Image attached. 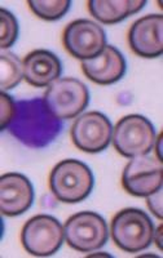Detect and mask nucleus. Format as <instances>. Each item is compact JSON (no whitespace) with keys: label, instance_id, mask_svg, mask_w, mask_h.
I'll return each instance as SVG.
<instances>
[{"label":"nucleus","instance_id":"17","mask_svg":"<svg viewBox=\"0 0 163 258\" xmlns=\"http://www.w3.org/2000/svg\"><path fill=\"white\" fill-rule=\"evenodd\" d=\"M30 11L44 21L61 20L71 7L70 0H27Z\"/></svg>","mask_w":163,"mask_h":258},{"label":"nucleus","instance_id":"13","mask_svg":"<svg viewBox=\"0 0 163 258\" xmlns=\"http://www.w3.org/2000/svg\"><path fill=\"white\" fill-rule=\"evenodd\" d=\"M80 68L91 82L98 85H112L125 77L127 63L118 48L106 44L97 57L83 61Z\"/></svg>","mask_w":163,"mask_h":258},{"label":"nucleus","instance_id":"16","mask_svg":"<svg viewBox=\"0 0 163 258\" xmlns=\"http://www.w3.org/2000/svg\"><path fill=\"white\" fill-rule=\"evenodd\" d=\"M0 89L12 91L24 80V62L12 52H3L0 56Z\"/></svg>","mask_w":163,"mask_h":258},{"label":"nucleus","instance_id":"11","mask_svg":"<svg viewBox=\"0 0 163 258\" xmlns=\"http://www.w3.org/2000/svg\"><path fill=\"white\" fill-rule=\"evenodd\" d=\"M131 50L141 58H158L163 53V16L146 15L135 21L127 34Z\"/></svg>","mask_w":163,"mask_h":258},{"label":"nucleus","instance_id":"2","mask_svg":"<svg viewBox=\"0 0 163 258\" xmlns=\"http://www.w3.org/2000/svg\"><path fill=\"white\" fill-rule=\"evenodd\" d=\"M48 185L59 202L78 204L91 195L95 187V177L91 168L82 160L64 159L50 170Z\"/></svg>","mask_w":163,"mask_h":258},{"label":"nucleus","instance_id":"14","mask_svg":"<svg viewBox=\"0 0 163 258\" xmlns=\"http://www.w3.org/2000/svg\"><path fill=\"white\" fill-rule=\"evenodd\" d=\"M24 79L34 88H45L61 78V59L48 49H35L24 58Z\"/></svg>","mask_w":163,"mask_h":258},{"label":"nucleus","instance_id":"23","mask_svg":"<svg viewBox=\"0 0 163 258\" xmlns=\"http://www.w3.org/2000/svg\"><path fill=\"white\" fill-rule=\"evenodd\" d=\"M96 255H98V257H112L110 254H107V253H92V254H89V257H96Z\"/></svg>","mask_w":163,"mask_h":258},{"label":"nucleus","instance_id":"10","mask_svg":"<svg viewBox=\"0 0 163 258\" xmlns=\"http://www.w3.org/2000/svg\"><path fill=\"white\" fill-rule=\"evenodd\" d=\"M163 163L157 158H132L122 173V187L135 198H146L162 187Z\"/></svg>","mask_w":163,"mask_h":258},{"label":"nucleus","instance_id":"7","mask_svg":"<svg viewBox=\"0 0 163 258\" xmlns=\"http://www.w3.org/2000/svg\"><path fill=\"white\" fill-rule=\"evenodd\" d=\"M65 240L64 226L50 214H36L21 230V244L29 254L49 257L56 254Z\"/></svg>","mask_w":163,"mask_h":258},{"label":"nucleus","instance_id":"19","mask_svg":"<svg viewBox=\"0 0 163 258\" xmlns=\"http://www.w3.org/2000/svg\"><path fill=\"white\" fill-rule=\"evenodd\" d=\"M0 129L6 131L13 123L17 112V103L13 101V98L6 92H2V98H0Z\"/></svg>","mask_w":163,"mask_h":258},{"label":"nucleus","instance_id":"9","mask_svg":"<svg viewBox=\"0 0 163 258\" xmlns=\"http://www.w3.org/2000/svg\"><path fill=\"white\" fill-rule=\"evenodd\" d=\"M63 44L71 57L87 61L97 57L106 47V34L100 24L92 20L80 18L65 27Z\"/></svg>","mask_w":163,"mask_h":258},{"label":"nucleus","instance_id":"4","mask_svg":"<svg viewBox=\"0 0 163 258\" xmlns=\"http://www.w3.org/2000/svg\"><path fill=\"white\" fill-rule=\"evenodd\" d=\"M43 102L57 120L77 119L88 106L89 91L77 78H60L47 87Z\"/></svg>","mask_w":163,"mask_h":258},{"label":"nucleus","instance_id":"15","mask_svg":"<svg viewBox=\"0 0 163 258\" xmlns=\"http://www.w3.org/2000/svg\"><path fill=\"white\" fill-rule=\"evenodd\" d=\"M145 6V0H89L88 11L100 24L116 25L137 15Z\"/></svg>","mask_w":163,"mask_h":258},{"label":"nucleus","instance_id":"1","mask_svg":"<svg viewBox=\"0 0 163 258\" xmlns=\"http://www.w3.org/2000/svg\"><path fill=\"white\" fill-rule=\"evenodd\" d=\"M59 121L50 115L43 100H33L17 103L15 120L9 129L27 146L42 147L59 133Z\"/></svg>","mask_w":163,"mask_h":258},{"label":"nucleus","instance_id":"18","mask_svg":"<svg viewBox=\"0 0 163 258\" xmlns=\"http://www.w3.org/2000/svg\"><path fill=\"white\" fill-rule=\"evenodd\" d=\"M20 34V25L12 12L8 9H0V47L9 49L17 41Z\"/></svg>","mask_w":163,"mask_h":258},{"label":"nucleus","instance_id":"8","mask_svg":"<svg viewBox=\"0 0 163 258\" xmlns=\"http://www.w3.org/2000/svg\"><path fill=\"white\" fill-rule=\"evenodd\" d=\"M113 124L101 111L79 115L70 129V137L78 150L87 154H98L109 147L113 137Z\"/></svg>","mask_w":163,"mask_h":258},{"label":"nucleus","instance_id":"22","mask_svg":"<svg viewBox=\"0 0 163 258\" xmlns=\"http://www.w3.org/2000/svg\"><path fill=\"white\" fill-rule=\"evenodd\" d=\"M162 137H163L162 133H159V135L155 137L154 145H153L155 158H157L158 160H160V161H162Z\"/></svg>","mask_w":163,"mask_h":258},{"label":"nucleus","instance_id":"20","mask_svg":"<svg viewBox=\"0 0 163 258\" xmlns=\"http://www.w3.org/2000/svg\"><path fill=\"white\" fill-rule=\"evenodd\" d=\"M146 206L149 211L154 214V217L162 220L163 217V190L162 187L158 188L155 192L150 194L146 197Z\"/></svg>","mask_w":163,"mask_h":258},{"label":"nucleus","instance_id":"3","mask_svg":"<svg viewBox=\"0 0 163 258\" xmlns=\"http://www.w3.org/2000/svg\"><path fill=\"white\" fill-rule=\"evenodd\" d=\"M154 223L141 209L125 208L117 212L110 223L113 243L126 253H140L153 243Z\"/></svg>","mask_w":163,"mask_h":258},{"label":"nucleus","instance_id":"21","mask_svg":"<svg viewBox=\"0 0 163 258\" xmlns=\"http://www.w3.org/2000/svg\"><path fill=\"white\" fill-rule=\"evenodd\" d=\"M162 230H163V226L159 225L157 229L154 227V232H153V241H154V244L158 246V249L159 250H162V243H163Z\"/></svg>","mask_w":163,"mask_h":258},{"label":"nucleus","instance_id":"5","mask_svg":"<svg viewBox=\"0 0 163 258\" xmlns=\"http://www.w3.org/2000/svg\"><path fill=\"white\" fill-rule=\"evenodd\" d=\"M155 137V128L148 117L131 114L123 116L116 124L112 142L119 155L132 159L148 155L153 150Z\"/></svg>","mask_w":163,"mask_h":258},{"label":"nucleus","instance_id":"6","mask_svg":"<svg viewBox=\"0 0 163 258\" xmlns=\"http://www.w3.org/2000/svg\"><path fill=\"white\" fill-rule=\"evenodd\" d=\"M65 241L71 249L80 253H91L107 243L109 227L101 214L83 211L73 214L64 225Z\"/></svg>","mask_w":163,"mask_h":258},{"label":"nucleus","instance_id":"12","mask_svg":"<svg viewBox=\"0 0 163 258\" xmlns=\"http://www.w3.org/2000/svg\"><path fill=\"white\" fill-rule=\"evenodd\" d=\"M34 203L33 183L17 172L0 177V211L7 217H17L26 213Z\"/></svg>","mask_w":163,"mask_h":258}]
</instances>
